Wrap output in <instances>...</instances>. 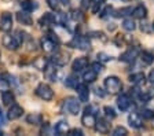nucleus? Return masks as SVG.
I'll list each match as a JSON object with an SVG mask.
<instances>
[{
  "label": "nucleus",
  "mask_w": 154,
  "mask_h": 136,
  "mask_svg": "<svg viewBox=\"0 0 154 136\" xmlns=\"http://www.w3.org/2000/svg\"><path fill=\"white\" fill-rule=\"evenodd\" d=\"M4 118H3V113H2V109H0V125H3Z\"/></svg>",
  "instance_id": "48"
},
{
  "label": "nucleus",
  "mask_w": 154,
  "mask_h": 136,
  "mask_svg": "<svg viewBox=\"0 0 154 136\" xmlns=\"http://www.w3.org/2000/svg\"><path fill=\"white\" fill-rule=\"evenodd\" d=\"M139 56H140L142 62H143L144 65H151L153 61H154V55L150 54V52H147V51H140V55Z\"/></svg>",
  "instance_id": "35"
},
{
  "label": "nucleus",
  "mask_w": 154,
  "mask_h": 136,
  "mask_svg": "<svg viewBox=\"0 0 154 136\" xmlns=\"http://www.w3.org/2000/svg\"><path fill=\"white\" fill-rule=\"evenodd\" d=\"M2 102H3L4 106H11V104L15 102V96H14V94L11 92L10 89L4 91V92H2Z\"/></svg>",
  "instance_id": "28"
},
{
  "label": "nucleus",
  "mask_w": 154,
  "mask_h": 136,
  "mask_svg": "<svg viewBox=\"0 0 154 136\" xmlns=\"http://www.w3.org/2000/svg\"><path fill=\"white\" fill-rule=\"evenodd\" d=\"M57 14L55 13H44V15L38 20V25L42 26H51V25H57Z\"/></svg>",
  "instance_id": "15"
},
{
  "label": "nucleus",
  "mask_w": 154,
  "mask_h": 136,
  "mask_svg": "<svg viewBox=\"0 0 154 136\" xmlns=\"http://www.w3.org/2000/svg\"><path fill=\"white\" fill-rule=\"evenodd\" d=\"M10 87H11V74L0 73V92L10 89Z\"/></svg>",
  "instance_id": "22"
},
{
  "label": "nucleus",
  "mask_w": 154,
  "mask_h": 136,
  "mask_svg": "<svg viewBox=\"0 0 154 136\" xmlns=\"http://www.w3.org/2000/svg\"><path fill=\"white\" fill-rule=\"evenodd\" d=\"M91 3V11H92L94 14H96L98 11H99V7L103 6V3H105V0H90Z\"/></svg>",
  "instance_id": "36"
},
{
  "label": "nucleus",
  "mask_w": 154,
  "mask_h": 136,
  "mask_svg": "<svg viewBox=\"0 0 154 136\" xmlns=\"http://www.w3.org/2000/svg\"><path fill=\"white\" fill-rule=\"evenodd\" d=\"M103 85H105V89L112 95L120 94L122 89V83L117 76H109V77H106L105 81H103Z\"/></svg>",
  "instance_id": "1"
},
{
  "label": "nucleus",
  "mask_w": 154,
  "mask_h": 136,
  "mask_svg": "<svg viewBox=\"0 0 154 136\" xmlns=\"http://www.w3.org/2000/svg\"><path fill=\"white\" fill-rule=\"evenodd\" d=\"M50 65V59L48 58H44V56H38V58H36L35 61H33V66H35L36 69H38V70H45V68Z\"/></svg>",
  "instance_id": "29"
},
{
  "label": "nucleus",
  "mask_w": 154,
  "mask_h": 136,
  "mask_svg": "<svg viewBox=\"0 0 154 136\" xmlns=\"http://www.w3.org/2000/svg\"><path fill=\"white\" fill-rule=\"evenodd\" d=\"M112 135L113 136H125V135H128V131L124 126H116L114 129H113Z\"/></svg>",
  "instance_id": "40"
},
{
  "label": "nucleus",
  "mask_w": 154,
  "mask_h": 136,
  "mask_svg": "<svg viewBox=\"0 0 154 136\" xmlns=\"http://www.w3.org/2000/svg\"><path fill=\"white\" fill-rule=\"evenodd\" d=\"M91 68L94 69V70L96 71V73H100V71L103 70V65H102V62H95V63H92V66H91Z\"/></svg>",
  "instance_id": "42"
},
{
  "label": "nucleus",
  "mask_w": 154,
  "mask_h": 136,
  "mask_svg": "<svg viewBox=\"0 0 154 136\" xmlns=\"http://www.w3.org/2000/svg\"><path fill=\"white\" fill-rule=\"evenodd\" d=\"M121 25H122V29L127 30V32H134L136 29V23H135V21L132 18H125Z\"/></svg>",
  "instance_id": "33"
},
{
  "label": "nucleus",
  "mask_w": 154,
  "mask_h": 136,
  "mask_svg": "<svg viewBox=\"0 0 154 136\" xmlns=\"http://www.w3.org/2000/svg\"><path fill=\"white\" fill-rule=\"evenodd\" d=\"M140 116L143 120H153L154 118V111L150 110V109H142Z\"/></svg>",
  "instance_id": "38"
},
{
  "label": "nucleus",
  "mask_w": 154,
  "mask_h": 136,
  "mask_svg": "<svg viewBox=\"0 0 154 136\" xmlns=\"http://www.w3.org/2000/svg\"><path fill=\"white\" fill-rule=\"evenodd\" d=\"M96 122V116H95V110H94L92 106H88L84 109V113L81 116V124L84 126H88V128H94Z\"/></svg>",
  "instance_id": "4"
},
{
  "label": "nucleus",
  "mask_w": 154,
  "mask_h": 136,
  "mask_svg": "<svg viewBox=\"0 0 154 136\" xmlns=\"http://www.w3.org/2000/svg\"><path fill=\"white\" fill-rule=\"evenodd\" d=\"M47 4L51 10L65 13L66 8L70 7V0H47Z\"/></svg>",
  "instance_id": "10"
},
{
  "label": "nucleus",
  "mask_w": 154,
  "mask_h": 136,
  "mask_svg": "<svg viewBox=\"0 0 154 136\" xmlns=\"http://www.w3.org/2000/svg\"><path fill=\"white\" fill-rule=\"evenodd\" d=\"M132 11H134V7H124V8L116 10L114 11V17H117V18H121V17L132 15Z\"/></svg>",
  "instance_id": "34"
},
{
  "label": "nucleus",
  "mask_w": 154,
  "mask_h": 136,
  "mask_svg": "<svg viewBox=\"0 0 154 136\" xmlns=\"http://www.w3.org/2000/svg\"><path fill=\"white\" fill-rule=\"evenodd\" d=\"M103 111H105V116L107 117V118H110V120H113V118L117 117V113H116V110L112 106H105L103 107Z\"/></svg>",
  "instance_id": "37"
},
{
  "label": "nucleus",
  "mask_w": 154,
  "mask_h": 136,
  "mask_svg": "<svg viewBox=\"0 0 154 136\" xmlns=\"http://www.w3.org/2000/svg\"><path fill=\"white\" fill-rule=\"evenodd\" d=\"M95 94L96 95H98V96H100V98H103V96H105V92H103V89H102V88H95Z\"/></svg>",
  "instance_id": "47"
},
{
  "label": "nucleus",
  "mask_w": 154,
  "mask_h": 136,
  "mask_svg": "<svg viewBox=\"0 0 154 136\" xmlns=\"http://www.w3.org/2000/svg\"><path fill=\"white\" fill-rule=\"evenodd\" d=\"M117 106H119V109L121 111L129 110V107H131V98L127 94H121L117 98Z\"/></svg>",
  "instance_id": "17"
},
{
  "label": "nucleus",
  "mask_w": 154,
  "mask_h": 136,
  "mask_svg": "<svg viewBox=\"0 0 154 136\" xmlns=\"http://www.w3.org/2000/svg\"><path fill=\"white\" fill-rule=\"evenodd\" d=\"M67 135H70V136H83L84 132L80 129V128H73V129H69Z\"/></svg>",
  "instance_id": "41"
},
{
  "label": "nucleus",
  "mask_w": 154,
  "mask_h": 136,
  "mask_svg": "<svg viewBox=\"0 0 154 136\" xmlns=\"http://www.w3.org/2000/svg\"><path fill=\"white\" fill-rule=\"evenodd\" d=\"M44 73H45V77H47L48 80L54 81V83H55V81H58V74H59V71H58V69L55 68V65L54 66L48 65L47 68H45Z\"/></svg>",
  "instance_id": "25"
},
{
  "label": "nucleus",
  "mask_w": 154,
  "mask_h": 136,
  "mask_svg": "<svg viewBox=\"0 0 154 136\" xmlns=\"http://www.w3.org/2000/svg\"><path fill=\"white\" fill-rule=\"evenodd\" d=\"M48 36H50V37H51V39L54 40V41L57 43V44H61V40H59V37H58L57 33H54V32H48Z\"/></svg>",
  "instance_id": "44"
},
{
  "label": "nucleus",
  "mask_w": 154,
  "mask_h": 136,
  "mask_svg": "<svg viewBox=\"0 0 154 136\" xmlns=\"http://www.w3.org/2000/svg\"><path fill=\"white\" fill-rule=\"evenodd\" d=\"M42 121H43V117H42V114H38V113H32L26 117V122L30 124V125H40Z\"/></svg>",
  "instance_id": "31"
},
{
  "label": "nucleus",
  "mask_w": 154,
  "mask_h": 136,
  "mask_svg": "<svg viewBox=\"0 0 154 136\" xmlns=\"http://www.w3.org/2000/svg\"><path fill=\"white\" fill-rule=\"evenodd\" d=\"M19 4H21V8L23 11H28V13H33L38 8V3L36 0H22Z\"/></svg>",
  "instance_id": "24"
},
{
  "label": "nucleus",
  "mask_w": 154,
  "mask_h": 136,
  "mask_svg": "<svg viewBox=\"0 0 154 136\" xmlns=\"http://www.w3.org/2000/svg\"><path fill=\"white\" fill-rule=\"evenodd\" d=\"M2 43H3V45L7 50H10V51H15V50L19 48V45H21V43L18 41V39H17L15 36L10 35V33H6V35L3 36Z\"/></svg>",
  "instance_id": "8"
},
{
  "label": "nucleus",
  "mask_w": 154,
  "mask_h": 136,
  "mask_svg": "<svg viewBox=\"0 0 154 136\" xmlns=\"http://www.w3.org/2000/svg\"><path fill=\"white\" fill-rule=\"evenodd\" d=\"M135 95L138 96L139 101H142V102H149L150 99H153V98H154V88H146V89H139Z\"/></svg>",
  "instance_id": "18"
},
{
  "label": "nucleus",
  "mask_w": 154,
  "mask_h": 136,
  "mask_svg": "<svg viewBox=\"0 0 154 136\" xmlns=\"http://www.w3.org/2000/svg\"><path fill=\"white\" fill-rule=\"evenodd\" d=\"M22 114H23L22 107L19 106V104H17V103H13L11 106H10L8 111H7V118L11 120V121H14V120H18L19 117H22Z\"/></svg>",
  "instance_id": "13"
},
{
  "label": "nucleus",
  "mask_w": 154,
  "mask_h": 136,
  "mask_svg": "<svg viewBox=\"0 0 154 136\" xmlns=\"http://www.w3.org/2000/svg\"><path fill=\"white\" fill-rule=\"evenodd\" d=\"M98 78V73H96L94 69H88V70H84L83 73V81L85 84H91Z\"/></svg>",
  "instance_id": "26"
},
{
  "label": "nucleus",
  "mask_w": 154,
  "mask_h": 136,
  "mask_svg": "<svg viewBox=\"0 0 154 136\" xmlns=\"http://www.w3.org/2000/svg\"><path fill=\"white\" fill-rule=\"evenodd\" d=\"M139 55H140V50H139L138 47H131V48H128L125 52H122L119 59L121 62H127V63H129V62H134Z\"/></svg>",
  "instance_id": "9"
},
{
  "label": "nucleus",
  "mask_w": 154,
  "mask_h": 136,
  "mask_svg": "<svg viewBox=\"0 0 154 136\" xmlns=\"http://www.w3.org/2000/svg\"><path fill=\"white\" fill-rule=\"evenodd\" d=\"M87 66H88V59H87L85 56H79V58H76L73 61V63H72V70H73L74 73H80V71L85 70Z\"/></svg>",
  "instance_id": "12"
},
{
  "label": "nucleus",
  "mask_w": 154,
  "mask_h": 136,
  "mask_svg": "<svg viewBox=\"0 0 154 136\" xmlns=\"http://www.w3.org/2000/svg\"><path fill=\"white\" fill-rule=\"evenodd\" d=\"M128 80L132 85L139 87V85L144 84V81H146V74H144L143 71H136V73H132V74L129 76Z\"/></svg>",
  "instance_id": "19"
},
{
  "label": "nucleus",
  "mask_w": 154,
  "mask_h": 136,
  "mask_svg": "<svg viewBox=\"0 0 154 136\" xmlns=\"http://www.w3.org/2000/svg\"><path fill=\"white\" fill-rule=\"evenodd\" d=\"M132 17L136 18V20H144V18L147 17V8H146L143 4H138L136 7H134Z\"/></svg>",
  "instance_id": "23"
},
{
  "label": "nucleus",
  "mask_w": 154,
  "mask_h": 136,
  "mask_svg": "<svg viewBox=\"0 0 154 136\" xmlns=\"http://www.w3.org/2000/svg\"><path fill=\"white\" fill-rule=\"evenodd\" d=\"M151 26H153V29H154V22H153V23H151Z\"/></svg>",
  "instance_id": "49"
},
{
  "label": "nucleus",
  "mask_w": 154,
  "mask_h": 136,
  "mask_svg": "<svg viewBox=\"0 0 154 136\" xmlns=\"http://www.w3.org/2000/svg\"><path fill=\"white\" fill-rule=\"evenodd\" d=\"M79 84H80V80H79V76L76 74H70L65 78V85L69 88H76Z\"/></svg>",
  "instance_id": "32"
},
{
  "label": "nucleus",
  "mask_w": 154,
  "mask_h": 136,
  "mask_svg": "<svg viewBox=\"0 0 154 136\" xmlns=\"http://www.w3.org/2000/svg\"><path fill=\"white\" fill-rule=\"evenodd\" d=\"M151 29H153V28H151ZM151 29H150V28H149V23L146 22V21L140 23V30H142V32H147V33H149Z\"/></svg>",
  "instance_id": "45"
},
{
  "label": "nucleus",
  "mask_w": 154,
  "mask_h": 136,
  "mask_svg": "<svg viewBox=\"0 0 154 136\" xmlns=\"http://www.w3.org/2000/svg\"><path fill=\"white\" fill-rule=\"evenodd\" d=\"M13 22H14L13 14L8 13V11L2 13V15H0V30L4 33H8L13 29Z\"/></svg>",
  "instance_id": "7"
},
{
  "label": "nucleus",
  "mask_w": 154,
  "mask_h": 136,
  "mask_svg": "<svg viewBox=\"0 0 154 136\" xmlns=\"http://www.w3.org/2000/svg\"><path fill=\"white\" fill-rule=\"evenodd\" d=\"M147 80H149V83H150V84L154 87V69L150 71V73H149V77H147Z\"/></svg>",
  "instance_id": "46"
},
{
  "label": "nucleus",
  "mask_w": 154,
  "mask_h": 136,
  "mask_svg": "<svg viewBox=\"0 0 154 136\" xmlns=\"http://www.w3.org/2000/svg\"><path fill=\"white\" fill-rule=\"evenodd\" d=\"M112 13H113V7H106L105 10L99 14V17H100V18H106V17H109Z\"/></svg>",
  "instance_id": "43"
},
{
  "label": "nucleus",
  "mask_w": 154,
  "mask_h": 136,
  "mask_svg": "<svg viewBox=\"0 0 154 136\" xmlns=\"http://www.w3.org/2000/svg\"><path fill=\"white\" fill-rule=\"evenodd\" d=\"M96 58H98V61L102 62V63H106V62H110L112 61V55H109V54H106V52H98L96 54Z\"/></svg>",
  "instance_id": "39"
},
{
  "label": "nucleus",
  "mask_w": 154,
  "mask_h": 136,
  "mask_svg": "<svg viewBox=\"0 0 154 136\" xmlns=\"http://www.w3.org/2000/svg\"><path fill=\"white\" fill-rule=\"evenodd\" d=\"M54 131H55V133H58V135L67 133L69 132V124H67V121L66 120L58 121V122L55 124V126H54Z\"/></svg>",
  "instance_id": "27"
},
{
  "label": "nucleus",
  "mask_w": 154,
  "mask_h": 136,
  "mask_svg": "<svg viewBox=\"0 0 154 136\" xmlns=\"http://www.w3.org/2000/svg\"><path fill=\"white\" fill-rule=\"evenodd\" d=\"M36 95H37L40 99H43V101H51L52 98H54V91H52V88L50 87L48 84H45V83H40V84L36 87Z\"/></svg>",
  "instance_id": "5"
},
{
  "label": "nucleus",
  "mask_w": 154,
  "mask_h": 136,
  "mask_svg": "<svg viewBox=\"0 0 154 136\" xmlns=\"http://www.w3.org/2000/svg\"><path fill=\"white\" fill-rule=\"evenodd\" d=\"M81 102L80 99H77L74 96H67L63 99V107L67 113H70L72 116H77L81 110Z\"/></svg>",
  "instance_id": "2"
},
{
  "label": "nucleus",
  "mask_w": 154,
  "mask_h": 136,
  "mask_svg": "<svg viewBox=\"0 0 154 136\" xmlns=\"http://www.w3.org/2000/svg\"><path fill=\"white\" fill-rule=\"evenodd\" d=\"M40 47H42L43 51L48 52V54H52V52H55L58 50V44L48 35L42 39V41H40Z\"/></svg>",
  "instance_id": "11"
},
{
  "label": "nucleus",
  "mask_w": 154,
  "mask_h": 136,
  "mask_svg": "<svg viewBox=\"0 0 154 136\" xmlns=\"http://www.w3.org/2000/svg\"><path fill=\"white\" fill-rule=\"evenodd\" d=\"M76 89H77V95H79V99H80L81 103H87V102L90 101V89L85 85V83L84 84H79L76 87Z\"/></svg>",
  "instance_id": "16"
},
{
  "label": "nucleus",
  "mask_w": 154,
  "mask_h": 136,
  "mask_svg": "<svg viewBox=\"0 0 154 136\" xmlns=\"http://www.w3.org/2000/svg\"><path fill=\"white\" fill-rule=\"evenodd\" d=\"M52 54H54V55L50 58V62H51L52 65L58 66V68H63V66H66V63L69 62V58H70V55H69L67 52L57 50V51L52 52Z\"/></svg>",
  "instance_id": "6"
},
{
  "label": "nucleus",
  "mask_w": 154,
  "mask_h": 136,
  "mask_svg": "<svg viewBox=\"0 0 154 136\" xmlns=\"http://www.w3.org/2000/svg\"><path fill=\"white\" fill-rule=\"evenodd\" d=\"M153 126H154V118H153Z\"/></svg>",
  "instance_id": "50"
},
{
  "label": "nucleus",
  "mask_w": 154,
  "mask_h": 136,
  "mask_svg": "<svg viewBox=\"0 0 154 136\" xmlns=\"http://www.w3.org/2000/svg\"><path fill=\"white\" fill-rule=\"evenodd\" d=\"M69 45L73 47V48H79V50H83V51H87V50L91 48V41H90V37H88V36L77 35L72 39Z\"/></svg>",
  "instance_id": "3"
},
{
  "label": "nucleus",
  "mask_w": 154,
  "mask_h": 136,
  "mask_svg": "<svg viewBox=\"0 0 154 136\" xmlns=\"http://www.w3.org/2000/svg\"><path fill=\"white\" fill-rule=\"evenodd\" d=\"M17 21L25 26H30L33 23V20H32V17H30V14H29L28 11H23V10L17 13Z\"/></svg>",
  "instance_id": "20"
},
{
  "label": "nucleus",
  "mask_w": 154,
  "mask_h": 136,
  "mask_svg": "<svg viewBox=\"0 0 154 136\" xmlns=\"http://www.w3.org/2000/svg\"><path fill=\"white\" fill-rule=\"evenodd\" d=\"M95 129L99 133H109L110 132V124L105 118H96Z\"/></svg>",
  "instance_id": "21"
},
{
  "label": "nucleus",
  "mask_w": 154,
  "mask_h": 136,
  "mask_svg": "<svg viewBox=\"0 0 154 136\" xmlns=\"http://www.w3.org/2000/svg\"><path fill=\"white\" fill-rule=\"evenodd\" d=\"M69 20H72V21L79 23V22H83V21L85 20V15L83 14L81 10L74 8V10H70V13H69Z\"/></svg>",
  "instance_id": "30"
},
{
  "label": "nucleus",
  "mask_w": 154,
  "mask_h": 136,
  "mask_svg": "<svg viewBox=\"0 0 154 136\" xmlns=\"http://www.w3.org/2000/svg\"><path fill=\"white\" fill-rule=\"evenodd\" d=\"M128 124L134 129H140L142 126H143V118H142V116L138 113H129Z\"/></svg>",
  "instance_id": "14"
}]
</instances>
